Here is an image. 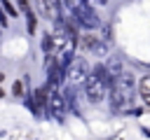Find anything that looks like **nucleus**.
<instances>
[{
	"instance_id": "obj_1",
	"label": "nucleus",
	"mask_w": 150,
	"mask_h": 140,
	"mask_svg": "<svg viewBox=\"0 0 150 140\" xmlns=\"http://www.w3.org/2000/svg\"><path fill=\"white\" fill-rule=\"evenodd\" d=\"M84 96L91 103H101L103 100V96H105V82H103L101 70H94V72L87 75V79H84Z\"/></svg>"
},
{
	"instance_id": "obj_2",
	"label": "nucleus",
	"mask_w": 150,
	"mask_h": 140,
	"mask_svg": "<svg viewBox=\"0 0 150 140\" xmlns=\"http://www.w3.org/2000/svg\"><path fill=\"white\" fill-rule=\"evenodd\" d=\"M89 75V68H87V61L84 58H75L66 65V79L70 84H77V82H84Z\"/></svg>"
},
{
	"instance_id": "obj_3",
	"label": "nucleus",
	"mask_w": 150,
	"mask_h": 140,
	"mask_svg": "<svg viewBox=\"0 0 150 140\" xmlns=\"http://www.w3.org/2000/svg\"><path fill=\"white\" fill-rule=\"evenodd\" d=\"M35 2H38V12L45 19H56V5H54V0H35Z\"/></svg>"
},
{
	"instance_id": "obj_4",
	"label": "nucleus",
	"mask_w": 150,
	"mask_h": 140,
	"mask_svg": "<svg viewBox=\"0 0 150 140\" xmlns=\"http://www.w3.org/2000/svg\"><path fill=\"white\" fill-rule=\"evenodd\" d=\"M138 93H141V100L145 103V107H150V75H143L138 79Z\"/></svg>"
},
{
	"instance_id": "obj_5",
	"label": "nucleus",
	"mask_w": 150,
	"mask_h": 140,
	"mask_svg": "<svg viewBox=\"0 0 150 140\" xmlns=\"http://www.w3.org/2000/svg\"><path fill=\"white\" fill-rule=\"evenodd\" d=\"M49 107H52V112L56 117H63V112H66V103L56 91H52V96H49Z\"/></svg>"
},
{
	"instance_id": "obj_6",
	"label": "nucleus",
	"mask_w": 150,
	"mask_h": 140,
	"mask_svg": "<svg viewBox=\"0 0 150 140\" xmlns=\"http://www.w3.org/2000/svg\"><path fill=\"white\" fill-rule=\"evenodd\" d=\"M42 51L45 54H54L56 51V40H54L52 33H45L42 35Z\"/></svg>"
},
{
	"instance_id": "obj_7",
	"label": "nucleus",
	"mask_w": 150,
	"mask_h": 140,
	"mask_svg": "<svg viewBox=\"0 0 150 140\" xmlns=\"http://www.w3.org/2000/svg\"><path fill=\"white\" fill-rule=\"evenodd\" d=\"M80 42H82V47H84V49H96V44H98V40H96V37H91V35H82V37H80Z\"/></svg>"
},
{
	"instance_id": "obj_8",
	"label": "nucleus",
	"mask_w": 150,
	"mask_h": 140,
	"mask_svg": "<svg viewBox=\"0 0 150 140\" xmlns=\"http://www.w3.org/2000/svg\"><path fill=\"white\" fill-rule=\"evenodd\" d=\"M35 100H38V105H47V91L45 89H38L35 91Z\"/></svg>"
},
{
	"instance_id": "obj_9",
	"label": "nucleus",
	"mask_w": 150,
	"mask_h": 140,
	"mask_svg": "<svg viewBox=\"0 0 150 140\" xmlns=\"http://www.w3.org/2000/svg\"><path fill=\"white\" fill-rule=\"evenodd\" d=\"M2 2H5V9H7V14H9V16H16V14H19V12L14 9V5H12L9 0H2Z\"/></svg>"
},
{
	"instance_id": "obj_10",
	"label": "nucleus",
	"mask_w": 150,
	"mask_h": 140,
	"mask_svg": "<svg viewBox=\"0 0 150 140\" xmlns=\"http://www.w3.org/2000/svg\"><path fill=\"white\" fill-rule=\"evenodd\" d=\"M21 91H23V86H21V82H16V84H14V93L21 96Z\"/></svg>"
},
{
	"instance_id": "obj_11",
	"label": "nucleus",
	"mask_w": 150,
	"mask_h": 140,
	"mask_svg": "<svg viewBox=\"0 0 150 140\" xmlns=\"http://www.w3.org/2000/svg\"><path fill=\"white\" fill-rule=\"evenodd\" d=\"M0 23H2V26L7 23V19H5V14H2V12H0Z\"/></svg>"
}]
</instances>
